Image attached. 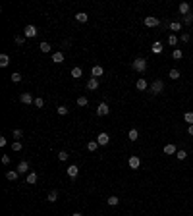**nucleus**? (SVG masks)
<instances>
[{
  "instance_id": "1",
  "label": "nucleus",
  "mask_w": 193,
  "mask_h": 216,
  "mask_svg": "<svg viewBox=\"0 0 193 216\" xmlns=\"http://www.w3.org/2000/svg\"><path fill=\"white\" fill-rule=\"evenodd\" d=\"M131 68H133L135 72L143 73V72L147 70V60H145V58H135V62L131 64Z\"/></svg>"
},
{
  "instance_id": "2",
  "label": "nucleus",
  "mask_w": 193,
  "mask_h": 216,
  "mask_svg": "<svg viewBox=\"0 0 193 216\" xmlns=\"http://www.w3.org/2000/svg\"><path fill=\"white\" fill-rule=\"evenodd\" d=\"M164 91V83L160 79H157V81H153V85H151V93L153 95H160V93Z\"/></svg>"
},
{
  "instance_id": "3",
  "label": "nucleus",
  "mask_w": 193,
  "mask_h": 216,
  "mask_svg": "<svg viewBox=\"0 0 193 216\" xmlns=\"http://www.w3.org/2000/svg\"><path fill=\"white\" fill-rule=\"evenodd\" d=\"M145 25L147 27H158V25H160V19L155 18V15H147V18H145Z\"/></svg>"
},
{
  "instance_id": "4",
  "label": "nucleus",
  "mask_w": 193,
  "mask_h": 216,
  "mask_svg": "<svg viewBox=\"0 0 193 216\" xmlns=\"http://www.w3.org/2000/svg\"><path fill=\"white\" fill-rule=\"evenodd\" d=\"M97 143H98V145H102V147L108 145V143H110V135H108V133H104V131L98 133V135H97Z\"/></svg>"
},
{
  "instance_id": "5",
  "label": "nucleus",
  "mask_w": 193,
  "mask_h": 216,
  "mask_svg": "<svg viewBox=\"0 0 193 216\" xmlns=\"http://www.w3.org/2000/svg\"><path fill=\"white\" fill-rule=\"evenodd\" d=\"M108 112H110V108H108L106 102H101L97 106V116H108Z\"/></svg>"
},
{
  "instance_id": "6",
  "label": "nucleus",
  "mask_w": 193,
  "mask_h": 216,
  "mask_svg": "<svg viewBox=\"0 0 193 216\" xmlns=\"http://www.w3.org/2000/svg\"><path fill=\"white\" fill-rule=\"evenodd\" d=\"M98 89V79L97 77H89L87 81V91H97Z\"/></svg>"
},
{
  "instance_id": "7",
  "label": "nucleus",
  "mask_w": 193,
  "mask_h": 216,
  "mask_svg": "<svg viewBox=\"0 0 193 216\" xmlns=\"http://www.w3.org/2000/svg\"><path fill=\"white\" fill-rule=\"evenodd\" d=\"M128 164H129V168H133V170H137L139 166H141V158L139 156H129V160H128Z\"/></svg>"
},
{
  "instance_id": "8",
  "label": "nucleus",
  "mask_w": 193,
  "mask_h": 216,
  "mask_svg": "<svg viewBox=\"0 0 193 216\" xmlns=\"http://www.w3.org/2000/svg\"><path fill=\"white\" fill-rule=\"evenodd\" d=\"M19 100H21L23 104H31V102H35V99L31 97V93H21V95H19Z\"/></svg>"
},
{
  "instance_id": "9",
  "label": "nucleus",
  "mask_w": 193,
  "mask_h": 216,
  "mask_svg": "<svg viewBox=\"0 0 193 216\" xmlns=\"http://www.w3.org/2000/svg\"><path fill=\"white\" fill-rule=\"evenodd\" d=\"M66 172H68V176L73 180V178H77V174H79V168H77L75 164H72V166H68V170H66Z\"/></svg>"
},
{
  "instance_id": "10",
  "label": "nucleus",
  "mask_w": 193,
  "mask_h": 216,
  "mask_svg": "<svg viewBox=\"0 0 193 216\" xmlns=\"http://www.w3.org/2000/svg\"><path fill=\"white\" fill-rule=\"evenodd\" d=\"M23 35L29 37V39H31V37H35V35H37V27H35V25H27L25 29H23Z\"/></svg>"
},
{
  "instance_id": "11",
  "label": "nucleus",
  "mask_w": 193,
  "mask_h": 216,
  "mask_svg": "<svg viewBox=\"0 0 193 216\" xmlns=\"http://www.w3.org/2000/svg\"><path fill=\"white\" fill-rule=\"evenodd\" d=\"M27 172H29V164H27L25 160H21L18 164V174H27Z\"/></svg>"
},
{
  "instance_id": "12",
  "label": "nucleus",
  "mask_w": 193,
  "mask_h": 216,
  "mask_svg": "<svg viewBox=\"0 0 193 216\" xmlns=\"http://www.w3.org/2000/svg\"><path fill=\"white\" fill-rule=\"evenodd\" d=\"M178 12H180L182 15H187V14H189V4H187V2H182V4L178 6Z\"/></svg>"
},
{
  "instance_id": "13",
  "label": "nucleus",
  "mask_w": 193,
  "mask_h": 216,
  "mask_svg": "<svg viewBox=\"0 0 193 216\" xmlns=\"http://www.w3.org/2000/svg\"><path fill=\"white\" fill-rule=\"evenodd\" d=\"M135 87H137V91H145L147 87H149V83H147V79H137V83H135Z\"/></svg>"
},
{
  "instance_id": "14",
  "label": "nucleus",
  "mask_w": 193,
  "mask_h": 216,
  "mask_svg": "<svg viewBox=\"0 0 193 216\" xmlns=\"http://www.w3.org/2000/svg\"><path fill=\"white\" fill-rule=\"evenodd\" d=\"M52 62H54V64H62L64 62V54H62V52H54V54H52Z\"/></svg>"
},
{
  "instance_id": "15",
  "label": "nucleus",
  "mask_w": 193,
  "mask_h": 216,
  "mask_svg": "<svg viewBox=\"0 0 193 216\" xmlns=\"http://www.w3.org/2000/svg\"><path fill=\"white\" fill-rule=\"evenodd\" d=\"M178 153V149H176L172 143H168V145H164V154H176Z\"/></svg>"
},
{
  "instance_id": "16",
  "label": "nucleus",
  "mask_w": 193,
  "mask_h": 216,
  "mask_svg": "<svg viewBox=\"0 0 193 216\" xmlns=\"http://www.w3.org/2000/svg\"><path fill=\"white\" fill-rule=\"evenodd\" d=\"M102 73H104L102 66H93V70H91V75H93V77H101Z\"/></svg>"
},
{
  "instance_id": "17",
  "label": "nucleus",
  "mask_w": 193,
  "mask_h": 216,
  "mask_svg": "<svg viewBox=\"0 0 193 216\" xmlns=\"http://www.w3.org/2000/svg\"><path fill=\"white\" fill-rule=\"evenodd\" d=\"M37 180H39V176H37L35 172H29V174H27V183H29V185H35Z\"/></svg>"
},
{
  "instance_id": "18",
  "label": "nucleus",
  "mask_w": 193,
  "mask_h": 216,
  "mask_svg": "<svg viewBox=\"0 0 193 216\" xmlns=\"http://www.w3.org/2000/svg\"><path fill=\"white\" fill-rule=\"evenodd\" d=\"M75 19H77L79 23H85V21L89 19V15L85 14V12H77V14H75Z\"/></svg>"
},
{
  "instance_id": "19",
  "label": "nucleus",
  "mask_w": 193,
  "mask_h": 216,
  "mask_svg": "<svg viewBox=\"0 0 193 216\" xmlns=\"http://www.w3.org/2000/svg\"><path fill=\"white\" fill-rule=\"evenodd\" d=\"M81 75H83V70H81L79 66H75V68L72 70V77H73V79H79Z\"/></svg>"
},
{
  "instance_id": "20",
  "label": "nucleus",
  "mask_w": 193,
  "mask_h": 216,
  "mask_svg": "<svg viewBox=\"0 0 193 216\" xmlns=\"http://www.w3.org/2000/svg\"><path fill=\"white\" fill-rule=\"evenodd\" d=\"M106 203H108L110 206H116V205H120V199H118L116 195H110V197L106 199Z\"/></svg>"
},
{
  "instance_id": "21",
  "label": "nucleus",
  "mask_w": 193,
  "mask_h": 216,
  "mask_svg": "<svg viewBox=\"0 0 193 216\" xmlns=\"http://www.w3.org/2000/svg\"><path fill=\"white\" fill-rule=\"evenodd\" d=\"M18 176H19L18 170H10V172H6V178H8L10 181H16V180H18Z\"/></svg>"
},
{
  "instance_id": "22",
  "label": "nucleus",
  "mask_w": 193,
  "mask_h": 216,
  "mask_svg": "<svg viewBox=\"0 0 193 216\" xmlns=\"http://www.w3.org/2000/svg\"><path fill=\"white\" fill-rule=\"evenodd\" d=\"M8 64H10V56H8V54H0V66L6 68Z\"/></svg>"
},
{
  "instance_id": "23",
  "label": "nucleus",
  "mask_w": 193,
  "mask_h": 216,
  "mask_svg": "<svg viewBox=\"0 0 193 216\" xmlns=\"http://www.w3.org/2000/svg\"><path fill=\"white\" fill-rule=\"evenodd\" d=\"M168 29L170 31H180L182 29V23L180 21H172V23H168Z\"/></svg>"
},
{
  "instance_id": "24",
  "label": "nucleus",
  "mask_w": 193,
  "mask_h": 216,
  "mask_svg": "<svg viewBox=\"0 0 193 216\" xmlns=\"http://www.w3.org/2000/svg\"><path fill=\"white\" fill-rule=\"evenodd\" d=\"M153 52H155V54H160V52H162V43H160V41L153 43Z\"/></svg>"
},
{
  "instance_id": "25",
  "label": "nucleus",
  "mask_w": 193,
  "mask_h": 216,
  "mask_svg": "<svg viewBox=\"0 0 193 216\" xmlns=\"http://www.w3.org/2000/svg\"><path fill=\"white\" fill-rule=\"evenodd\" d=\"M128 137H129V141H137L139 139V131H137V129H129Z\"/></svg>"
},
{
  "instance_id": "26",
  "label": "nucleus",
  "mask_w": 193,
  "mask_h": 216,
  "mask_svg": "<svg viewBox=\"0 0 193 216\" xmlns=\"http://www.w3.org/2000/svg\"><path fill=\"white\" fill-rule=\"evenodd\" d=\"M97 149H98V143H97V141H89V143H87V150H89V153H95Z\"/></svg>"
},
{
  "instance_id": "27",
  "label": "nucleus",
  "mask_w": 193,
  "mask_h": 216,
  "mask_svg": "<svg viewBox=\"0 0 193 216\" xmlns=\"http://www.w3.org/2000/svg\"><path fill=\"white\" fill-rule=\"evenodd\" d=\"M58 201V191H50L48 193V203H56Z\"/></svg>"
},
{
  "instance_id": "28",
  "label": "nucleus",
  "mask_w": 193,
  "mask_h": 216,
  "mask_svg": "<svg viewBox=\"0 0 193 216\" xmlns=\"http://www.w3.org/2000/svg\"><path fill=\"white\" fill-rule=\"evenodd\" d=\"M183 120H186L189 125H193V112H186L183 114Z\"/></svg>"
},
{
  "instance_id": "29",
  "label": "nucleus",
  "mask_w": 193,
  "mask_h": 216,
  "mask_svg": "<svg viewBox=\"0 0 193 216\" xmlns=\"http://www.w3.org/2000/svg\"><path fill=\"white\" fill-rule=\"evenodd\" d=\"M176 158H178V160H186V158H187V153H186V150H178V153H176Z\"/></svg>"
},
{
  "instance_id": "30",
  "label": "nucleus",
  "mask_w": 193,
  "mask_h": 216,
  "mask_svg": "<svg viewBox=\"0 0 193 216\" xmlns=\"http://www.w3.org/2000/svg\"><path fill=\"white\" fill-rule=\"evenodd\" d=\"M168 77H170V79H180V72L178 70H170V73H168Z\"/></svg>"
},
{
  "instance_id": "31",
  "label": "nucleus",
  "mask_w": 193,
  "mask_h": 216,
  "mask_svg": "<svg viewBox=\"0 0 193 216\" xmlns=\"http://www.w3.org/2000/svg\"><path fill=\"white\" fill-rule=\"evenodd\" d=\"M39 48H41V52H50V44L48 43H41Z\"/></svg>"
},
{
  "instance_id": "32",
  "label": "nucleus",
  "mask_w": 193,
  "mask_h": 216,
  "mask_svg": "<svg viewBox=\"0 0 193 216\" xmlns=\"http://www.w3.org/2000/svg\"><path fill=\"white\" fill-rule=\"evenodd\" d=\"M23 149V145L19 143V141H14V143H12V150H16V153H18V150H21Z\"/></svg>"
},
{
  "instance_id": "33",
  "label": "nucleus",
  "mask_w": 193,
  "mask_h": 216,
  "mask_svg": "<svg viewBox=\"0 0 193 216\" xmlns=\"http://www.w3.org/2000/svg\"><path fill=\"white\" fill-rule=\"evenodd\" d=\"M89 104V100L85 99V97H79V99H77V106H87Z\"/></svg>"
},
{
  "instance_id": "34",
  "label": "nucleus",
  "mask_w": 193,
  "mask_h": 216,
  "mask_svg": "<svg viewBox=\"0 0 193 216\" xmlns=\"http://www.w3.org/2000/svg\"><path fill=\"white\" fill-rule=\"evenodd\" d=\"M168 44H170V46L178 44V37H176V35H170V37H168Z\"/></svg>"
},
{
  "instance_id": "35",
  "label": "nucleus",
  "mask_w": 193,
  "mask_h": 216,
  "mask_svg": "<svg viewBox=\"0 0 193 216\" xmlns=\"http://www.w3.org/2000/svg\"><path fill=\"white\" fill-rule=\"evenodd\" d=\"M33 104H35L37 108H43V106H44V100L41 99V97H37V99H35V102H33Z\"/></svg>"
},
{
  "instance_id": "36",
  "label": "nucleus",
  "mask_w": 193,
  "mask_h": 216,
  "mask_svg": "<svg viewBox=\"0 0 193 216\" xmlns=\"http://www.w3.org/2000/svg\"><path fill=\"white\" fill-rule=\"evenodd\" d=\"M12 81H14V83H19V81H21V73H12Z\"/></svg>"
},
{
  "instance_id": "37",
  "label": "nucleus",
  "mask_w": 193,
  "mask_h": 216,
  "mask_svg": "<svg viewBox=\"0 0 193 216\" xmlns=\"http://www.w3.org/2000/svg\"><path fill=\"white\" fill-rule=\"evenodd\" d=\"M172 58H174V60H180V58H182V50H180V48H176V50L172 52Z\"/></svg>"
},
{
  "instance_id": "38",
  "label": "nucleus",
  "mask_w": 193,
  "mask_h": 216,
  "mask_svg": "<svg viewBox=\"0 0 193 216\" xmlns=\"http://www.w3.org/2000/svg\"><path fill=\"white\" fill-rule=\"evenodd\" d=\"M68 156H70V154L66 153V150H60V153H58V160H68Z\"/></svg>"
},
{
  "instance_id": "39",
  "label": "nucleus",
  "mask_w": 193,
  "mask_h": 216,
  "mask_svg": "<svg viewBox=\"0 0 193 216\" xmlns=\"http://www.w3.org/2000/svg\"><path fill=\"white\" fill-rule=\"evenodd\" d=\"M68 112H70L68 106H58V114H60V116H66Z\"/></svg>"
},
{
  "instance_id": "40",
  "label": "nucleus",
  "mask_w": 193,
  "mask_h": 216,
  "mask_svg": "<svg viewBox=\"0 0 193 216\" xmlns=\"http://www.w3.org/2000/svg\"><path fill=\"white\" fill-rule=\"evenodd\" d=\"M183 21H186V23H193V12H189V14L183 18Z\"/></svg>"
},
{
  "instance_id": "41",
  "label": "nucleus",
  "mask_w": 193,
  "mask_h": 216,
  "mask_svg": "<svg viewBox=\"0 0 193 216\" xmlns=\"http://www.w3.org/2000/svg\"><path fill=\"white\" fill-rule=\"evenodd\" d=\"M14 137H16V139H21V137H23V131H21V129H16V131H14Z\"/></svg>"
},
{
  "instance_id": "42",
  "label": "nucleus",
  "mask_w": 193,
  "mask_h": 216,
  "mask_svg": "<svg viewBox=\"0 0 193 216\" xmlns=\"http://www.w3.org/2000/svg\"><path fill=\"white\" fill-rule=\"evenodd\" d=\"M2 164H10V156H8V154L2 156Z\"/></svg>"
},
{
  "instance_id": "43",
  "label": "nucleus",
  "mask_w": 193,
  "mask_h": 216,
  "mask_svg": "<svg viewBox=\"0 0 193 216\" xmlns=\"http://www.w3.org/2000/svg\"><path fill=\"white\" fill-rule=\"evenodd\" d=\"M187 41H189V35L183 33V35H182V43H187Z\"/></svg>"
},
{
  "instance_id": "44",
  "label": "nucleus",
  "mask_w": 193,
  "mask_h": 216,
  "mask_svg": "<svg viewBox=\"0 0 193 216\" xmlns=\"http://www.w3.org/2000/svg\"><path fill=\"white\" fill-rule=\"evenodd\" d=\"M6 143H8V141H6V137H0V147H4Z\"/></svg>"
},
{
  "instance_id": "45",
  "label": "nucleus",
  "mask_w": 193,
  "mask_h": 216,
  "mask_svg": "<svg viewBox=\"0 0 193 216\" xmlns=\"http://www.w3.org/2000/svg\"><path fill=\"white\" fill-rule=\"evenodd\" d=\"M16 43H18V44H23V37H16Z\"/></svg>"
},
{
  "instance_id": "46",
  "label": "nucleus",
  "mask_w": 193,
  "mask_h": 216,
  "mask_svg": "<svg viewBox=\"0 0 193 216\" xmlns=\"http://www.w3.org/2000/svg\"><path fill=\"white\" fill-rule=\"evenodd\" d=\"M187 133H189V135H193V125H189V128H187Z\"/></svg>"
},
{
  "instance_id": "47",
  "label": "nucleus",
  "mask_w": 193,
  "mask_h": 216,
  "mask_svg": "<svg viewBox=\"0 0 193 216\" xmlns=\"http://www.w3.org/2000/svg\"><path fill=\"white\" fill-rule=\"evenodd\" d=\"M72 216H83V214H81V212H73Z\"/></svg>"
}]
</instances>
